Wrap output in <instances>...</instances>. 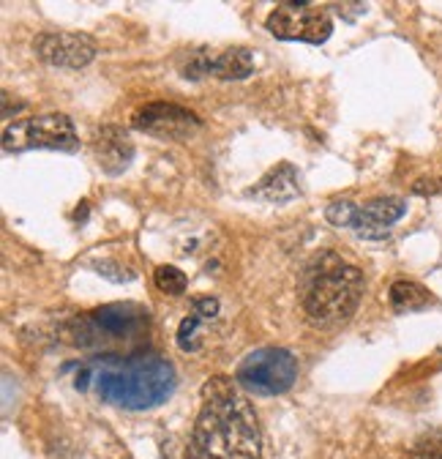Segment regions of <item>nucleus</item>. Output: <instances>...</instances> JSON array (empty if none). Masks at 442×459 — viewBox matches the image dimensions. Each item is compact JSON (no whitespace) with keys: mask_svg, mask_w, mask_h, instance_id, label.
<instances>
[{"mask_svg":"<svg viewBox=\"0 0 442 459\" xmlns=\"http://www.w3.org/2000/svg\"><path fill=\"white\" fill-rule=\"evenodd\" d=\"M183 459H263L257 413L224 375L203 386V407Z\"/></svg>","mask_w":442,"mask_h":459,"instance_id":"f257e3e1","label":"nucleus"},{"mask_svg":"<svg viewBox=\"0 0 442 459\" xmlns=\"http://www.w3.org/2000/svg\"><path fill=\"white\" fill-rule=\"evenodd\" d=\"M102 366H88L102 402L139 413L164 405L175 386V366L156 353H134L126 358H104Z\"/></svg>","mask_w":442,"mask_h":459,"instance_id":"f03ea898","label":"nucleus"},{"mask_svg":"<svg viewBox=\"0 0 442 459\" xmlns=\"http://www.w3.org/2000/svg\"><path fill=\"white\" fill-rule=\"evenodd\" d=\"M304 309L317 326L350 320L363 296V273L336 252H320L304 273Z\"/></svg>","mask_w":442,"mask_h":459,"instance_id":"7ed1b4c3","label":"nucleus"},{"mask_svg":"<svg viewBox=\"0 0 442 459\" xmlns=\"http://www.w3.org/2000/svg\"><path fill=\"white\" fill-rule=\"evenodd\" d=\"M298 380V358L284 347H260L238 363L235 383L257 396L287 394Z\"/></svg>","mask_w":442,"mask_h":459,"instance_id":"20e7f679","label":"nucleus"},{"mask_svg":"<svg viewBox=\"0 0 442 459\" xmlns=\"http://www.w3.org/2000/svg\"><path fill=\"white\" fill-rule=\"evenodd\" d=\"M147 329V309L137 304H107L98 306L90 314H82L71 323L74 345L93 347L104 342H123L134 339Z\"/></svg>","mask_w":442,"mask_h":459,"instance_id":"39448f33","label":"nucleus"},{"mask_svg":"<svg viewBox=\"0 0 442 459\" xmlns=\"http://www.w3.org/2000/svg\"><path fill=\"white\" fill-rule=\"evenodd\" d=\"M77 131L69 115L46 113L28 121L9 123L4 129V148L6 151H28V148H49V151H74Z\"/></svg>","mask_w":442,"mask_h":459,"instance_id":"423d86ee","label":"nucleus"},{"mask_svg":"<svg viewBox=\"0 0 442 459\" xmlns=\"http://www.w3.org/2000/svg\"><path fill=\"white\" fill-rule=\"evenodd\" d=\"M265 28L281 41H306V44H325L333 33V20L325 6L314 4H279Z\"/></svg>","mask_w":442,"mask_h":459,"instance_id":"0eeeda50","label":"nucleus"},{"mask_svg":"<svg viewBox=\"0 0 442 459\" xmlns=\"http://www.w3.org/2000/svg\"><path fill=\"white\" fill-rule=\"evenodd\" d=\"M134 129L159 137V140H188L200 131L203 121L191 110L172 104V102H151L134 113L131 118Z\"/></svg>","mask_w":442,"mask_h":459,"instance_id":"6e6552de","label":"nucleus"},{"mask_svg":"<svg viewBox=\"0 0 442 459\" xmlns=\"http://www.w3.org/2000/svg\"><path fill=\"white\" fill-rule=\"evenodd\" d=\"M36 55L61 69H82L96 58V41L85 33H41L36 38Z\"/></svg>","mask_w":442,"mask_h":459,"instance_id":"1a4fd4ad","label":"nucleus"},{"mask_svg":"<svg viewBox=\"0 0 442 459\" xmlns=\"http://www.w3.org/2000/svg\"><path fill=\"white\" fill-rule=\"evenodd\" d=\"M180 71L188 79H205V77H216L221 82L246 79L254 71V53L246 47H229L219 55L203 53V55L188 58V63Z\"/></svg>","mask_w":442,"mask_h":459,"instance_id":"9d476101","label":"nucleus"},{"mask_svg":"<svg viewBox=\"0 0 442 459\" xmlns=\"http://www.w3.org/2000/svg\"><path fill=\"white\" fill-rule=\"evenodd\" d=\"M407 213V203L402 197H374L363 205H358L355 221L350 230H355L358 238L382 241L388 238L390 227Z\"/></svg>","mask_w":442,"mask_h":459,"instance_id":"9b49d317","label":"nucleus"},{"mask_svg":"<svg viewBox=\"0 0 442 459\" xmlns=\"http://www.w3.org/2000/svg\"><path fill=\"white\" fill-rule=\"evenodd\" d=\"M93 156L102 164L107 175H121L131 167L134 162V146L129 140L126 129L107 123L102 129H96L93 134Z\"/></svg>","mask_w":442,"mask_h":459,"instance_id":"f8f14e48","label":"nucleus"},{"mask_svg":"<svg viewBox=\"0 0 442 459\" xmlns=\"http://www.w3.org/2000/svg\"><path fill=\"white\" fill-rule=\"evenodd\" d=\"M252 197L265 200V203H289L301 197V178L289 162H279L271 167L257 187H252Z\"/></svg>","mask_w":442,"mask_h":459,"instance_id":"ddd939ff","label":"nucleus"},{"mask_svg":"<svg viewBox=\"0 0 442 459\" xmlns=\"http://www.w3.org/2000/svg\"><path fill=\"white\" fill-rule=\"evenodd\" d=\"M388 301L393 306V312L399 314H407V312H423L429 306H434V296L418 285V282H410V280H402V282H393L390 290H388Z\"/></svg>","mask_w":442,"mask_h":459,"instance_id":"4468645a","label":"nucleus"},{"mask_svg":"<svg viewBox=\"0 0 442 459\" xmlns=\"http://www.w3.org/2000/svg\"><path fill=\"white\" fill-rule=\"evenodd\" d=\"M154 282L156 288L164 293V296H183L186 288H188V280H186V273L175 265H159L154 271Z\"/></svg>","mask_w":442,"mask_h":459,"instance_id":"2eb2a0df","label":"nucleus"},{"mask_svg":"<svg viewBox=\"0 0 442 459\" xmlns=\"http://www.w3.org/2000/svg\"><path fill=\"white\" fill-rule=\"evenodd\" d=\"M200 326H203V317L196 314V312L188 314V317H183V323H180V329H178V347H180L183 353L200 350V337H196Z\"/></svg>","mask_w":442,"mask_h":459,"instance_id":"dca6fc26","label":"nucleus"},{"mask_svg":"<svg viewBox=\"0 0 442 459\" xmlns=\"http://www.w3.org/2000/svg\"><path fill=\"white\" fill-rule=\"evenodd\" d=\"M355 213H358V205L350 203V200H333V203L325 208V219H328L333 227H353Z\"/></svg>","mask_w":442,"mask_h":459,"instance_id":"f3484780","label":"nucleus"},{"mask_svg":"<svg viewBox=\"0 0 442 459\" xmlns=\"http://www.w3.org/2000/svg\"><path fill=\"white\" fill-rule=\"evenodd\" d=\"M413 459H442V432H429L413 446Z\"/></svg>","mask_w":442,"mask_h":459,"instance_id":"a211bd4d","label":"nucleus"},{"mask_svg":"<svg viewBox=\"0 0 442 459\" xmlns=\"http://www.w3.org/2000/svg\"><path fill=\"white\" fill-rule=\"evenodd\" d=\"M194 312L200 317H216L219 314V298H213V296L194 298Z\"/></svg>","mask_w":442,"mask_h":459,"instance_id":"6ab92c4d","label":"nucleus"},{"mask_svg":"<svg viewBox=\"0 0 442 459\" xmlns=\"http://www.w3.org/2000/svg\"><path fill=\"white\" fill-rule=\"evenodd\" d=\"M413 192L415 195H437V192H442V178H437V180H418L415 187H413Z\"/></svg>","mask_w":442,"mask_h":459,"instance_id":"aec40b11","label":"nucleus"}]
</instances>
